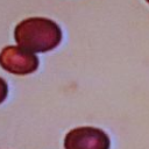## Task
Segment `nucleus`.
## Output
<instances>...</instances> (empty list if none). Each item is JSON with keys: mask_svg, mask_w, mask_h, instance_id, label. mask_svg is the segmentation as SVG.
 I'll return each instance as SVG.
<instances>
[{"mask_svg": "<svg viewBox=\"0 0 149 149\" xmlns=\"http://www.w3.org/2000/svg\"><path fill=\"white\" fill-rule=\"evenodd\" d=\"M19 47L30 52H45L54 49L62 38L57 23L44 17H30L21 21L14 31Z\"/></svg>", "mask_w": 149, "mask_h": 149, "instance_id": "1", "label": "nucleus"}, {"mask_svg": "<svg viewBox=\"0 0 149 149\" xmlns=\"http://www.w3.org/2000/svg\"><path fill=\"white\" fill-rule=\"evenodd\" d=\"M65 149H109V137L93 127H79L70 130L64 140Z\"/></svg>", "mask_w": 149, "mask_h": 149, "instance_id": "2", "label": "nucleus"}, {"mask_svg": "<svg viewBox=\"0 0 149 149\" xmlns=\"http://www.w3.org/2000/svg\"><path fill=\"white\" fill-rule=\"evenodd\" d=\"M0 64L8 72L27 74L34 72L38 66L37 57L21 47H6L0 54Z\"/></svg>", "mask_w": 149, "mask_h": 149, "instance_id": "3", "label": "nucleus"}, {"mask_svg": "<svg viewBox=\"0 0 149 149\" xmlns=\"http://www.w3.org/2000/svg\"><path fill=\"white\" fill-rule=\"evenodd\" d=\"M7 84H6V81L2 79V78H0V102H2L3 100H5V98L7 97Z\"/></svg>", "mask_w": 149, "mask_h": 149, "instance_id": "4", "label": "nucleus"}, {"mask_svg": "<svg viewBox=\"0 0 149 149\" xmlns=\"http://www.w3.org/2000/svg\"><path fill=\"white\" fill-rule=\"evenodd\" d=\"M147 2H148V3H149V0H147Z\"/></svg>", "mask_w": 149, "mask_h": 149, "instance_id": "5", "label": "nucleus"}]
</instances>
